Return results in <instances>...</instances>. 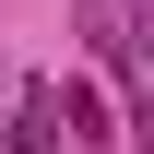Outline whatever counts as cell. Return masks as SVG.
<instances>
[{
    "instance_id": "obj_1",
    "label": "cell",
    "mask_w": 154,
    "mask_h": 154,
    "mask_svg": "<svg viewBox=\"0 0 154 154\" xmlns=\"http://www.w3.org/2000/svg\"><path fill=\"white\" fill-rule=\"evenodd\" d=\"M48 107H59V142H95V154H107V142H131V131H119V107L95 95V83H71V95H48Z\"/></svg>"
},
{
    "instance_id": "obj_2",
    "label": "cell",
    "mask_w": 154,
    "mask_h": 154,
    "mask_svg": "<svg viewBox=\"0 0 154 154\" xmlns=\"http://www.w3.org/2000/svg\"><path fill=\"white\" fill-rule=\"evenodd\" d=\"M119 12H142V0H119Z\"/></svg>"
}]
</instances>
